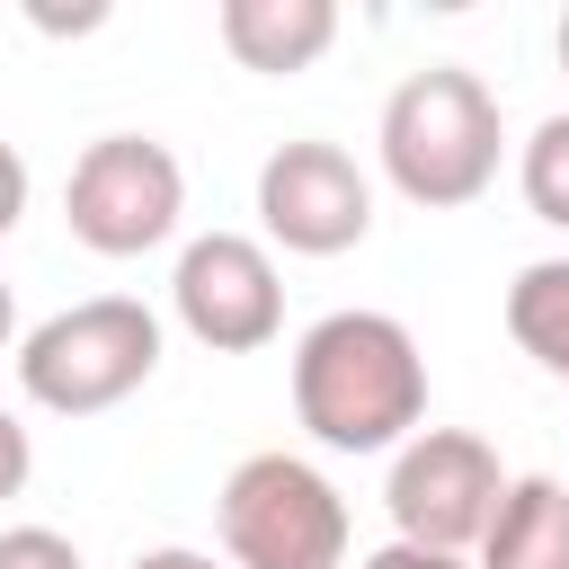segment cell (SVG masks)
Masks as SVG:
<instances>
[{"label": "cell", "instance_id": "obj_11", "mask_svg": "<svg viewBox=\"0 0 569 569\" xmlns=\"http://www.w3.org/2000/svg\"><path fill=\"white\" fill-rule=\"evenodd\" d=\"M507 329L551 382H569V258H533L507 284Z\"/></svg>", "mask_w": 569, "mask_h": 569}, {"label": "cell", "instance_id": "obj_4", "mask_svg": "<svg viewBox=\"0 0 569 569\" xmlns=\"http://www.w3.org/2000/svg\"><path fill=\"white\" fill-rule=\"evenodd\" d=\"M213 516H222L231 569H347V498L302 453L231 462Z\"/></svg>", "mask_w": 569, "mask_h": 569}, {"label": "cell", "instance_id": "obj_3", "mask_svg": "<svg viewBox=\"0 0 569 569\" xmlns=\"http://www.w3.org/2000/svg\"><path fill=\"white\" fill-rule=\"evenodd\" d=\"M160 373V311L133 293H89L18 338V391L53 418H98Z\"/></svg>", "mask_w": 569, "mask_h": 569}, {"label": "cell", "instance_id": "obj_6", "mask_svg": "<svg viewBox=\"0 0 569 569\" xmlns=\"http://www.w3.org/2000/svg\"><path fill=\"white\" fill-rule=\"evenodd\" d=\"M498 498H507V471L471 427H418L382 480L391 542H427V551H480Z\"/></svg>", "mask_w": 569, "mask_h": 569}, {"label": "cell", "instance_id": "obj_14", "mask_svg": "<svg viewBox=\"0 0 569 569\" xmlns=\"http://www.w3.org/2000/svg\"><path fill=\"white\" fill-rule=\"evenodd\" d=\"M356 569H471L462 551H427V542H382V551H365Z\"/></svg>", "mask_w": 569, "mask_h": 569}, {"label": "cell", "instance_id": "obj_13", "mask_svg": "<svg viewBox=\"0 0 569 569\" xmlns=\"http://www.w3.org/2000/svg\"><path fill=\"white\" fill-rule=\"evenodd\" d=\"M0 569H80V551L53 525H9L0 533Z\"/></svg>", "mask_w": 569, "mask_h": 569}, {"label": "cell", "instance_id": "obj_8", "mask_svg": "<svg viewBox=\"0 0 569 569\" xmlns=\"http://www.w3.org/2000/svg\"><path fill=\"white\" fill-rule=\"evenodd\" d=\"M258 222L293 258H347L373 231V187H365V169L338 142L302 133V142L267 151V169H258Z\"/></svg>", "mask_w": 569, "mask_h": 569}, {"label": "cell", "instance_id": "obj_15", "mask_svg": "<svg viewBox=\"0 0 569 569\" xmlns=\"http://www.w3.org/2000/svg\"><path fill=\"white\" fill-rule=\"evenodd\" d=\"M27 471H36V445H27V427L0 409V498H18V489H27Z\"/></svg>", "mask_w": 569, "mask_h": 569}, {"label": "cell", "instance_id": "obj_7", "mask_svg": "<svg viewBox=\"0 0 569 569\" xmlns=\"http://www.w3.org/2000/svg\"><path fill=\"white\" fill-rule=\"evenodd\" d=\"M169 302H178V329L213 356H258L284 329V276H276L267 240H249V231L187 240L178 276H169Z\"/></svg>", "mask_w": 569, "mask_h": 569}, {"label": "cell", "instance_id": "obj_12", "mask_svg": "<svg viewBox=\"0 0 569 569\" xmlns=\"http://www.w3.org/2000/svg\"><path fill=\"white\" fill-rule=\"evenodd\" d=\"M516 187H525V204H533L551 231H569V107L542 116V124L525 133V151H516Z\"/></svg>", "mask_w": 569, "mask_h": 569}, {"label": "cell", "instance_id": "obj_2", "mask_svg": "<svg viewBox=\"0 0 569 569\" xmlns=\"http://www.w3.org/2000/svg\"><path fill=\"white\" fill-rule=\"evenodd\" d=\"M382 178L427 204V213H453L471 196H489L498 160H507V124H498V98L480 71L462 62H427L409 71L391 98H382Z\"/></svg>", "mask_w": 569, "mask_h": 569}, {"label": "cell", "instance_id": "obj_19", "mask_svg": "<svg viewBox=\"0 0 569 569\" xmlns=\"http://www.w3.org/2000/svg\"><path fill=\"white\" fill-rule=\"evenodd\" d=\"M551 44H560V71H569V9H560V36H551Z\"/></svg>", "mask_w": 569, "mask_h": 569}, {"label": "cell", "instance_id": "obj_18", "mask_svg": "<svg viewBox=\"0 0 569 569\" xmlns=\"http://www.w3.org/2000/svg\"><path fill=\"white\" fill-rule=\"evenodd\" d=\"M18 338V302H9V284H0V347Z\"/></svg>", "mask_w": 569, "mask_h": 569}, {"label": "cell", "instance_id": "obj_5", "mask_svg": "<svg viewBox=\"0 0 569 569\" xmlns=\"http://www.w3.org/2000/svg\"><path fill=\"white\" fill-rule=\"evenodd\" d=\"M178 213H187V169H178V151L151 142V133H98V142L71 160V178H62V222H71V240L98 249V258H142V249H160V240L178 231Z\"/></svg>", "mask_w": 569, "mask_h": 569}, {"label": "cell", "instance_id": "obj_10", "mask_svg": "<svg viewBox=\"0 0 569 569\" xmlns=\"http://www.w3.org/2000/svg\"><path fill=\"white\" fill-rule=\"evenodd\" d=\"M471 569H569V489L551 471L507 480V498H498Z\"/></svg>", "mask_w": 569, "mask_h": 569}, {"label": "cell", "instance_id": "obj_17", "mask_svg": "<svg viewBox=\"0 0 569 569\" xmlns=\"http://www.w3.org/2000/svg\"><path fill=\"white\" fill-rule=\"evenodd\" d=\"M124 569H222L213 551H187V542H160V551H133Z\"/></svg>", "mask_w": 569, "mask_h": 569}, {"label": "cell", "instance_id": "obj_9", "mask_svg": "<svg viewBox=\"0 0 569 569\" xmlns=\"http://www.w3.org/2000/svg\"><path fill=\"white\" fill-rule=\"evenodd\" d=\"M222 44L240 71H311L329 44H338V9L329 0H222Z\"/></svg>", "mask_w": 569, "mask_h": 569}, {"label": "cell", "instance_id": "obj_16", "mask_svg": "<svg viewBox=\"0 0 569 569\" xmlns=\"http://www.w3.org/2000/svg\"><path fill=\"white\" fill-rule=\"evenodd\" d=\"M18 213H27V160L0 142V240L18 231Z\"/></svg>", "mask_w": 569, "mask_h": 569}, {"label": "cell", "instance_id": "obj_1", "mask_svg": "<svg viewBox=\"0 0 569 569\" xmlns=\"http://www.w3.org/2000/svg\"><path fill=\"white\" fill-rule=\"evenodd\" d=\"M293 418L329 453H391L427 418V356L391 311H329L293 338Z\"/></svg>", "mask_w": 569, "mask_h": 569}]
</instances>
